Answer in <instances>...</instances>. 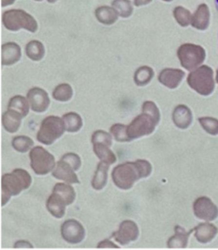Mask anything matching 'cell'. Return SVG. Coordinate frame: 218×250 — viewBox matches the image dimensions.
Returning a JSON list of instances; mask_svg holds the SVG:
<instances>
[{
	"mask_svg": "<svg viewBox=\"0 0 218 250\" xmlns=\"http://www.w3.org/2000/svg\"><path fill=\"white\" fill-rule=\"evenodd\" d=\"M199 123L202 127L210 134H218V120L212 117H202L199 118Z\"/></svg>",
	"mask_w": 218,
	"mask_h": 250,
	"instance_id": "obj_35",
	"label": "cell"
},
{
	"mask_svg": "<svg viewBox=\"0 0 218 250\" xmlns=\"http://www.w3.org/2000/svg\"><path fill=\"white\" fill-rule=\"evenodd\" d=\"M172 120L176 126L185 129L188 128L193 122V113L188 106L180 104L173 110Z\"/></svg>",
	"mask_w": 218,
	"mask_h": 250,
	"instance_id": "obj_17",
	"label": "cell"
},
{
	"mask_svg": "<svg viewBox=\"0 0 218 250\" xmlns=\"http://www.w3.org/2000/svg\"><path fill=\"white\" fill-rule=\"evenodd\" d=\"M66 131L62 118L58 116H48L42 120L40 130L37 134L39 142L44 145H52L56 140Z\"/></svg>",
	"mask_w": 218,
	"mask_h": 250,
	"instance_id": "obj_6",
	"label": "cell"
},
{
	"mask_svg": "<svg viewBox=\"0 0 218 250\" xmlns=\"http://www.w3.org/2000/svg\"><path fill=\"white\" fill-rule=\"evenodd\" d=\"M195 238L199 243L206 244L211 242L218 234V227L216 225L205 223L194 228Z\"/></svg>",
	"mask_w": 218,
	"mask_h": 250,
	"instance_id": "obj_20",
	"label": "cell"
},
{
	"mask_svg": "<svg viewBox=\"0 0 218 250\" xmlns=\"http://www.w3.org/2000/svg\"><path fill=\"white\" fill-rule=\"evenodd\" d=\"M29 157L31 168L36 175H47L53 172L57 164L54 155L40 146L34 147L29 153Z\"/></svg>",
	"mask_w": 218,
	"mask_h": 250,
	"instance_id": "obj_8",
	"label": "cell"
},
{
	"mask_svg": "<svg viewBox=\"0 0 218 250\" xmlns=\"http://www.w3.org/2000/svg\"><path fill=\"white\" fill-rule=\"evenodd\" d=\"M194 215L207 222L215 221L218 216L217 205L207 197L198 198L194 203Z\"/></svg>",
	"mask_w": 218,
	"mask_h": 250,
	"instance_id": "obj_11",
	"label": "cell"
},
{
	"mask_svg": "<svg viewBox=\"0 0 218 250\" xmlns=\"http://www.w3.org/2000/svg\"><path fill=\"white\" fill-rule=\"evenodd\" d=\"M164 1H167V2H170V1H172V0H164Z\"/></svg>",
	"mask_w": 218,
	"mask_h": 250,
	"instance_id": "obj_43",
	"label": "cell"
},
{
	"mask_svg": "<svg viewBox=\"0 0 218 250\" xmlns=\"http://www.w3.org/2000/svg\"><path fill=\"white\" fill-rule=\"evenodd\" d=\"M151 1L152 0H134V5L137 7H140V6H144V5L150 3Z\"/></svg>",
	"mask_w": 218,
	"mask_h": 250,
	"instance_id": "obj_39",
	"label": "cell"
},
{
	"mask_svg": "<svg viewBox=\"0 0 218 250\" xmlns=\"http://www.w3.org/2000/svg\"><path fill=\"white\" fill-rule=\"evenodd\" d=\"M61 159H63V160H65L66 162H68V163L72 166L73 169H74L75 171L79 170V168H80V166H81V159H80V157H79L78 154L74 153V152L65 153V154L61 157Z\"/></svg>",
	"mask_w": 218,
	"mask_h": 250,
	"instance_id": "obj_36",
	"label": "cell"
},
{
	"mask_svg": "<svg viewBox=\"0 0 218 250\" xmlns=\"http://www.w3.org/2000/svg\"><path fill=\"white\" fill-rule=\"evenodd\" d=\"M98 249H119L118 246H116L114 243H112L110 240H103L98 244Z\"/></svg>",
	"mask_w": 218,
	"mask_h": 250,
	"instance_id": "obj_37",
	"label": "cell"
},
{
	"mask_svg": "<svg viewBox=\"0 0 218 250\" xmlns=\"http://www.w3.org/2000/svg\"><path fill=\"white\" fill-rule=\"evenodd\" d=\"M184 77H185V72L180 69L166 68L161 71V73L158 77V80L165 86L173 89L180 84Z\"/></svg>",
	"mask_w": 218,
	"mask_h": 250,
	"instance_id": "obj_16",
	"label": "cell"
},
{
	"mask_svg": "<svg viewBox=\"0 0 218 250\" xmlns=\"http://www.w3.org/2000/svg\"><path fill=\"white\" fill-rule=\"evenodd\" d=\"M112 7L118 12L121 18H129L133 13L132 4L129 0H114Z\"/></svg>",
	"mask_w": 218,
	"mask_h": 250,
	"instance_id": "obj_32",
	"label": "cell"
},
{
	"mask_svg": "<svg viewBox=\"0 0 218 250\" xmlns=\"http://www.w3.org/2000/svg\"><path fill=\"white\" fill-rule=\"evenodd\" d=\"M152 171L151 164L144 159L136 161H126L116 166L112 171V180L121 190H129L134 183L141 178L149 176Z\"/></svg>",
	"mask_w": 218,
	"mask_h": 250,
	"instance_id": "obj_1",
	"label": "cell"
},
{
	"mask_svg": "<svg viewBox=\"0 0 218 250\" xmlns=\"http://www.w3.org/2000/svg\"><path fill=\"white\" fill-rule=\"evenodd\" d=\"M21 58V49L16 42H7L1 47L2 65H12L17 63Z\"/></svg>",
	"mask_w": 218,
	"mask_h": 250,
	"instance_id": "obj_15",
	"label": "cell"
},
{
	"mask_svg": "<svg viewBox=\"0 0 218 250\" xmlns=\"http://www.w3.org/2000/svg\"><path fill=\"white\" fill-rule=\"evenodd\" d=\"M112 139L113 136L111 133L101 129L96 130L91 137L95 154L100 161L108 165H111L117 161L115 153L110 150V147L112 146Z\"/></svg>",
	"mask_w": 218,
	"mask_h": 250,
	"instance_id": "obj_7",
	"label": "cell"
},
{
	"mask_svg": "<svg viewBox=\"0 0 218 250\" xmlns=\"http://www.w3.org/2000/svg\"><path fill=\"white\" fill-rule=\"evenodd\" d=\"M14 248L15 249H33L34 247L32 246L31 243H29L27 241H19L15 244Z\"/></svg>",
	"mask_w": 218,
	"mask_h": 250,
	"instance_id": "obj_38",
	"label": "cell"
},
{
	"mask_svg": "<svg viewBox=\"0 0 218 250\" xmlns=\"http://www.w3.org/2000/svg\"><path fill=\"white\" fill-rule=\"evenodd\" d=\"M26 54L29 59L34 62H39L43 59L45 49L43 44L39 41H32L26 45Z\"/></svg>",
	"mask_w": 218,
	"mask_h": 250,
	"instance_id": "obj_26",
	"label": "cell"
},
{
	"mask_svg": "<svg viewBox=\"0 0 218 250\" xmlns=\"http://www.w3.org/2000/svg\"><path fill=\"white\" fill-rule=\"evenodd\" d=\"M8 108L18 111L24 118L29 113L30 104H29L28 99H26L23 96L17 95V96H14L13 98H11V100L8 104Z\"/></svg>",
	"mask_w": 218,
	"mask_h": 250,
	"instance_id": "obj_27",
	"label": "cell"
},
{
	"mask_svg": "<svg viewBox=\"0 0 218 250\" xmlns=\"http://www.w3.org/2000/svg\"><path fill=\"white\" fill-rule=\"evenodd\" d=\"M54 193H57L66 201L67 205L72 204L76 200V192L69 183H57L53 189Z\"/></svg>",
	"mask_w": 218,
	"mask_h": 250,
	"instance_id": "obj_25",
	"label": "cell"
},
{
	"mask_svg": "<svg viewBox=\"0 0 218 250\" xmlns=\"http://www.w3.org/2000/svg\"><path fill=\"white\" fill-rule=\"evenodd\" d=\"M181 65L188 70L198 67L206 58V52L200 45L186 43L179 47L177 51Z\"/></svg>",
	"mask_w": 218,
	"mask_h": 250,
	"instance_id": "obj_9",
	"label": "cell"
},
{
	"mask_svg": "<svg viewBox=\"0 0 218 250\" xmlns=\"http://www.w3.org/2000/svg\"><path fill=\"white\" fill-rule=\"evenodd\" d=\"M32 184V176L23 169H15L1 177V200L4 206L14 196L20 195Z\"/></svg>",
	"mask_w": 218,
	"mask_h": 250,
	"instance_id": "obj_3",
	"label": "cell"
},
{
	"mask_svg": "<svg viewBox=\"0 0 218 250\" xmlns=\"http://www.w3.org/2000/svg\"><path fill=\"white\" fill-rule=\"evenodd\" d=\"M217 82L218 83V73H217Z\"/></svg>",
	"mask_w": 218,
	"mask_h": 250,
	"instance_id": "obj_42",
	"label": "cell"
},
{
	"mask_svg": "<svg viewBox=\"0 0 218 250\" xmlns=\"http://www.w3.org/2000/svg\"><path fill=\"white\" fill-rule=\"evenodd\" d=\"M108 169L109 165L100 161L97 166V170L95 172V175L93 176L91 185L93 189L99 191L102 190L106 183H107V177H108Z\"/></svg>",
	"mask_w": 218,
	"mask_h": 250,
	"instance_id": "obj_24",
	"label": "cell"
},
{
	"mask_svg": "<svg viewBox=\"0 0 218 250\" xmlns=\"http://www.w3.org/2000/svg\"><path fill=\"white\" fill-rule=\"evenodd\" d=\"M66 131L77 132L82 126V119L79 114L76 112H68L62 116Z\"/></svg>",
	"mask_w": 218,
	"mask_h": 250,
	"instance_id": "obj_28",
	"label": "cell"
},
{
	"mask_svg": "<svg viewBox=\"0 0 218 250\" xmlns=\"http://www.w3.org/2000/svg\"><path fill=\"white\" fill-rule=\"evenodd\" d=\"M173 15L177 22L183 27L192 24V18L193 16L191 15V12L185 9L184 7H176L173 11Z\"/></svg>",
	"mask_w": 218,
	"mask_h": 250,
	"instance_id": "obj_33",
	"label": "cell"
},
{
	"mask_svg": "<svg viewBox=\"0 0 218 250\" xmlns=\"http://www.w3.org/2000/svg\"><path fill=\"white\" fill-rule=\"evenodd\" d=\"M56 1H58V0H48V2H50V3H54Z\"/></svg>",
	"mask_w": 218,
	"mask_h": 250,
	"instance_id": "obj_41",
	"label": "cell"
},
{
	"mask_svg": "<svg viewBox=\"0 0 218 250\" xmlns=\"http://www.w3.org/2000/svg\"><path fill=\"white\" fill-rule=\"evenodd\" d=\"M61 237L69 244L76 245L83 241L85 237V230L82 225L76 220L65 221L60 228Z\"/></svg>",
	"mask_w": 218,
	"mask_h": 250,
	"instance_id": "obj_10",
	"label": "cell"
},
{
	"mask_svg": "<svg viewBox=\"0 0 218 250\" xmlns=\"http://www.w3.org/2000/svg\"><path fill=\"white\" fill-rule=\"evenodd\" d=\"M160 121V111L157 105L146 101L142 105V113L126 125L127 136L130 141L151 134Z\"/></svg>",
	"mask_w": 218,
	"mask_h": 250,
	"instance_id": "obj_2",
	"label": "cell"
},
{
	"mask_svg": "<svg viewBox=\"0 0 218 250\" xmlns=\"http://www.w3.org/2000/svg\"><path fill=\"white\" fill-rule=\"evenodd\" d=\"M217 2H218V0H217Z\"/></svg>",
	"mask_w": 218,
	"mask_h": 250,
	"instance_id": "obj_45",
	"label": "cell"
},
{
	"mask_svg": "<svg viewBox=\"0 0 218 250\" xmlns=\"http://www.w3.org/2000/svg\"><path fill=\"white\" fill-rule=\"evenodd\" d=\"M110 133L118 142H130L126 132V125L114 124L110 127Z\"/></svg>",
	"mask_w": 218,
	"mask_h": 250,
	"instance_id": "obj_34",
	"label": "cell"
},
{
	"mask_svg": "<svg viewBox=\"0 0 218 250\" xmlns=\"http://www.w3.org/2000/svg\"><path fill=\"white\" fill-rule=\"evenodd\" d=\"M36 1H42V0H36Z\"/></svg>",
	"mask_w": 218,
	"mask_h": 250,
	"instance_id": "obj_44",
	"label": "cell"
},
{
	"mask_svg": "<svg viewBox=\"0 0 218 250\" xmlns=\"http://www.w3.org/2000/svg\"><path fill=\"white\" fill-rule=\"evenodd\" d=\"M16 0H1V5L2 7H6L9 5H12L13 3H15Z\"/></svg>",
	"mask_w": 218,
	"mask_h": 250,
	"instance_id": "obj_40",
	"label": "cell"
},
{
	"mask_svg": "<svg viewBox=\"0 0 218 250\" xmlns=\"http://www.w3.org/2000/svg\"><path fill=\"white\" fill-rule=\"evenodd\" d=\"M27 99L29 101L30 107L35 112H44L47 110L50 104L47 92L40 87H33L27 93Z\"/></svg>",
	"mask_w": 218,
	"mask_h": 250,
	"instance_id": "obj_13",
	"label": "cell"
},
{
	"mask_svg": "<svg viewBox=\"0 0 218 250\" xmlns=\"http://www.w3.org/2000/svg\"><path fill=\"white\" fill-rule=\"evenodd\" d=\"M12 146L17 151L24 153L28 150H30V149L34 146V141L28 136L20 135V136L15 137L12 140Z\"/></svg>",
	"mask_w": 218,
	"mask_h": 250,
	"instance_id": "obj_31",
	"label": "cell"
},
{
	"mask_svg": "<svg viewBox=\"0 0 218 250\" xmlns=\"http://www.w3.org/2000/svg\"><path fill=\"white\" fill-rule=\"evenodd\" d=\"M112 237L121 246H126L134 242L139 237V228L133 221H123L119 229L112 234Z\"/></svg>",
	"mask_w": 218,
	"mask_h": 250,
	"instance_id": "obj_12",
	"label": "cell"
},
{
	"mask_svg": "<svg viewBox=\"0 0 218 250\" xmlns=\"http://www.w3.org/2000/svg\"><path fill=\"white\" fill-rule=\"evenodd\" d=\"M73 89L68 83H60L57 85L53 91V98L59 102H67L72 98Z\"/></svg>",
	"mask_w": 218,
	"mask_h": 250,
	"instance_id": "obj_30",
	"label": "cell"
},
{
	"mask_svg": "<svg viewBox=\"0 0 218 250\" xmlns=\"http://www.w3.org/2000/svg\"><path fill=\"white\" fill-rule=\"evenodd\" d=\"M154 71L149 66H141L138 68L134 74V82L139 86H144L152 80Z\"/></svg>",
	"mask_w": 218,
	"mask_h": 250,
	"instance_id": "obj_29",
	"label": "cell"
},
{
	"mask_svg": "<svg viewBox=\"0 0 218 250\" xmlns=\"http://www.w3.org/2000/svg\"><path fill=\"white\" fill-rule=\"evenodd\" d=\"M210 23V10L206 4H201L192 18V25L198 30H206Z\"/></svg>",
	"mask_w": 218,
	"mask_h": 250,
	"instance_id": "obj_21",
	"label": "cell"
},
{
	"mask_svg": "<svg viewBox=\"0 0 218 250\" xmlns=\"http://www.w3.org/2000/svg\"><path fill=\"white\" fill-rule=\"evenodd\" d=\"M98 21L104 25H112L114 24L119 18L118 12L111 7L101 6L99 7L95 12Z\"/></svg>",
	"mask_w": 218,
	"mask_h": 250,
	"instance_id": "obj_23",
	"label": "cell"
},
{
	"mask_svg": "<svg viewBox=\"0 0 218 250\" xmlns=\"http://www.w3.org/2000/svg\"><path fill=\"white\" fill-rule=\"evenodd\" d=\"M189 85L201 95L208 96L215 90L214 71L207 65L200 66L188 77Z\"/></svg>",
	"mask_w": 218,
	"mask_h": 250,
	"instance_id": "obj_5",
	"label": "cell"
},
{
	"mask_svg": "<svg viewBox=\"0 0 218 250\" xmlns=\"http://www.w3.org/2000/svg\"><path fill=\"white\" fill-rule=\"evenodd\" d=\"M194 229L187 232L181 226H175V234L168 242V247L170 249H185L188 245L189 236L194 232Z\"/></svg>",
	"mask_w": 218,
	"mask_h": 250,
	"instance_id": "obj_22",
	"label": "cell"
},
{
	"mask_svg": "<svg viewBox=\"0 0 218 250\" xmlns=\"http://www.w3.org/2000/svg\"><path fill=\"white\" fill-rule=\"evenodd\" d=\"M72 166L63 159H60L57 162L55 169L52 172V175L59 180L65 181L69 184H79V179L75 173Z\"/></svg>",
	"mask_w": 218,
	"mask_h": 250,
	"instance_id": "obj_14",
	"label": "cell"
},
{
	"mask_svg": "<svg viewBox=\"0 0 218 250\" xmlns=\"http://www.w3.org/2000/svg\"><path fill=\"white\" fill-rule=\"evenodd\" d=\"M66 206V201L54 192L51 194L46 202V207L50 214L58 219H60L65 215Z\"/></svg>",
	"mask_w": 218,
	"mask_h": 250,
	"instance_id": "obj_18",
	"label": "cell"
},
{
	"mask_svg": "<svg viewBox=\"0 0 218 250\" xmlns=\"http://www.w3.org/2000/svg\"><path fill=\"white\" fill-rule=\"evenodd\" d=\"M2 23L9 31H19L26 29L35 33L38 30V22L28 13L22 10H10L2 15Z\"/></svg>",
	"mask_w": 218,
	"mask_h": 250,
	"instance_id": "obj_4",
	"label": "cell"
},
{
	"mask_svg": "<svg viewBox=\"0 0 218 250\" xmlns=\"http://www.w3.org/2000/svg\"><path fill=\"white\" fill-rule=\"evenodd\" d=\"M22 115L14 109H9L2 114V125L3 127L10 133L17 132L22 120Z\"/></svg>",
	"mask_w": 218,
	"mask_h": 250,
	"instance_id": "obj_19",
	"label": "cell"
}]
</instances>
